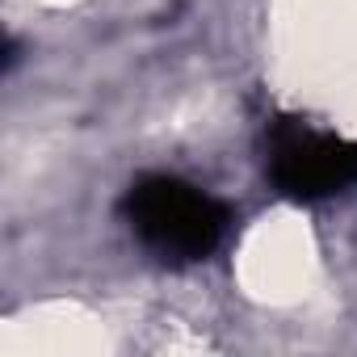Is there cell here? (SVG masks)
Wrapping results in <instances>:
<instances>
[{
  "mask_svg": "<svg viewBox=\"0 0 357 357\" xmlns=\"http://www.w3.org/2000/svg\"><path fill=\"white\" fill-rule=\"evenodd\" d=\"M122 215L139 244L172 265L202 261L227 236V206L181 176H139L122 198Z\"/></svg>",
  "mask_w": 357,
  "mask_h": 357,
  "instance_id": "cell-1",
  "label": "cell"
},
{
  "mask_svg": "<svg viewBox=\"0 0 357 357\" xmlns=\"http://www.w3.org/2000/svg\"><path fill=\"white\" fill-rule=\"evenodd\" d=\"M265 172L282 198L324 202L357 185V143L315 130L303 118H278L265 130Z\"/></svg>",
  "mask_w": 357,
  "mask_h": 357,
  "instance_id": "cell-2",
  "label": "cell"
}]
</instances>
